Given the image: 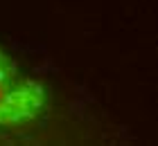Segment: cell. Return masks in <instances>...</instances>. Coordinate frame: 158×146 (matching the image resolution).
<instances>
[{
  "label": "cell",
  "mask_w": 158,
  "mask_h": 146,
  "mask_svg": "<svg viewBox=\"0 0 158 146\" xmlns=\"http://www.w3.org/2000/svg\"><path fill=\"white\" fill-rule=\"evenodd\" d=\"M45 99L43 83L27 77L0 49V124H23L39 117Z\"/></svg>",
  "instance_id": "6da1fadb"
}]
</instances>
